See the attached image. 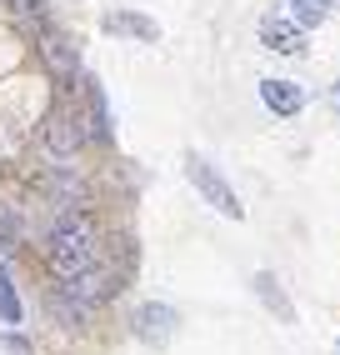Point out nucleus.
<instances>
[{
    "instance_id": "6e6552de",
    "label": "nucleus",
    "mask_w": 340,
    "mask_h": 355,
    "mask_svg": "<svg viewBox=\"0 0 340 355\" xmlns=\"http://www.w3.org/2000/svg\"><path fill=\"white\" fill-rule=\"evenodd\" d=\"M105 31H110V35H130V40H160V26H155L151 15H135V10L105 15Z\"/></svg>"
},
{
    "instance_id": "39448f33",
    "label": "nucleus",
    "mask_w": 340,
    "mask_h": 355,
    "mask_svg": "<svg viewBox=\"0 0 340 355\" xmlns=\"http://www.w3.org/2000/svg\"><path fill=\"white\" fill-rule=\"evenodd\" d=\"M260 101H265V110H271V115H300L305 90H300L296 80H285V76H265V80H260Z\"/></svg>"
},
{
    "instance_id": "f257e3e1",
    "label": "nucleus",
    "mask_w": 340,
    "mask_h": 355,
    "mask_svg": "<svg viewBox=\"0 0 340 355\" xmlns=\"http://www.w3.org/2000/svg\"><path fill=\"white\" fill-rule=\"evenodd\" d=\"M95 255H101V241H95L90 216L70 210L65 220H56V230H51V266H56L60 280H76V275L95 270Z\"/></svg>"
},
{
    "instance_id": "2eb2a0df",
    "label": "nucleus",
    "mask_w": 340,
    "mask_h": 355,
    "mask_svg": "<svg viewBox=\"0 0 340 355\" xmlns=\"http://www.w3.org/2000/svg\"><path fill=\"white\" fill-rule=\"evenodd\" d=\"M335 350H340V340H335Z\"/></svg>"
},
{
    "instance_id": "423d86ee",
    "label": "nucleus",
    "mask_w": 340,
    "mask_h": 355,
    "mask_svg": "<svg viewBox=\"0 0 340 355\" xmlns=\"http://www.w3.org/2000/svg\"><path fill=\"white\" fill-rule=\"evenodd\" d=\"M260 40L275 55H305V26L296 20H260Z\"/></svg>"
},
{
    "instance_id": "20e7f679",
    "label": "nucleus",
    "mask_w": 340,
    "mask_h": 355,
    "mask_svg": "<svg viewBox=\"0 0 340 355\" xmlns=\"http://www.w3.org/2000/svg\"><path fill=\"white\" fill-rule=\"evenodd\" d=\"M40 140H45V150H51L56 160H70L80 146H85V125H80V110H70V105H56L51 110V121L40 125Z\"/></svg>"
},
{
    "instance_id": "7ed1b4c3",
    "label": "nucleus",
    "mask_w": 340,
    "mask_h": 355,
    "mask_svg": "<svg viewBox=\"0 0 340 355\" xmlns=\"http://www.w3.org/2000/svg\"><path fill=\"white\" fill-rule=\"evenodd\" d=\"M176 305H165V300H145L135 305V315H130V330H135V340L140 345H151V350H165L170 340H176Z\"/></svg>"
},
{
    "instance_id": "1a4fd4ad",
    "label": "nucleus",
    "mask_w": 340,
    "mask_h": 355,
    "mask_svg": "<svg viewBox=\"0 0 340 355\" xmlns=\"http://www.w3.org/2000/svg\"><path fill=\"white\" fill-rule=\"evenodd\" d=\"M255 295H260L265 305H271V315H275V320H285V325L296 320V305L285 300V291H280V280H275L271 270H255Z\"/></svg>"
},
{
    "instance_id": "9d476101",
    "label": "nucleus",
    "mask_w": 340,
    "mask_h": 355,
    "mask_svg": "<svg viewBox=\"0 0 340 355\" xmlns=\"http://www.w3.org/2000/svg\"><path fill=\"white\" fill-rule=\"evenodd\" d=\"M20 315H26V311H20V295H15V280L6 275V266H0V320H6V325H20Z\"/></svg>"
},
{
    "instance_id": "4468645a",
    "label": "nucleus",
    "mask_w": 340,
    "mask_h": 355,
    "mask_svg": "<svg viewBox=\"0 0 340 355\" xmlns=\"http://www.w3.org/2000/svg\"><path fill=\"white\" fill-rule=\"evenodd\" d=\"M325 101H330V105H335V110H340V80H335V85H330V90H325Z\"/></svg>"
},
{
    "instance_id": "9b49d317",
    "label": "nucleus",
    "mask_w": 340,
    "mask_h": 355,
    "mask_svg": "<svg viewBox=\"0 0 340 355\" xmlns=\"http://www.w3.org/2000/svg\"><path fill=\"white\" fill-rule=\"evenodd\" d=\"M330 15V0H290V20L296 26H321Z\"/></svg>"
},
{
    "instance_id": "f03ea898",
    "label": "nucleus",
    "mask_w": 340,
    "mask_h": 355,
    "mask_svg": "<svg viewBox=\"0 0 340 355\" xmlns=\"http://www.w3.org/2000/svg\"><path fill=\"white\" fill-rule=\"evenodd\" d=\"M185 175H190V185L221 210V216H230V220H246V205H240V196L230 191V180L215 171L210 160H201V155H185Z\"/></svg>"
},
{
    "instance_id": "ddd939ff",
    "label": "nucleus",
    "mask_w": 340,
    "mask_h": 355,
    "mask_svg": "<svg viewBox=\"0 0 340 355\" xmlns=\"http://www.w3.org/2000/svg\"><path fill=\"white\" fill-rule=\"evenodd\" d=\"M0 350H10V355H35L31 340H26V336H15V330H6V336H0Z\"/></svg>"
},
{
    "instance_id": "f8f14e48",
    "label": "nucleus",
    "mask_w": 340,
    "mask_h": 355,
    "mask_svg": "<svg viewBox=\"0 0 340 355\" xmlns=\"http://www.w3.org/2000/svg\"><path fill=\"white\" fill-rule=\"evenodd\" d=\"M10 10H15L20 26H31L35 35H40V31H51V26H45V0H10Z\"/></svg>"
},
{
    "instance_id": "0eeeda50",
    "label": "nucleus",
    "mask_w": 340,
    "mask_h": 355,
    "mask_svg": "<svg viewBox=\"0 0 340 355\" xmlns=\"http://www.w3.org/2000/svg\"><path fill=\"white\" fill-rule=\"evenodd\" d=\"M40 55H45V65H51L60 80H80V60H76V51H70V40H65V35L40 31Z\"/></svg>"
}]
</instances>
